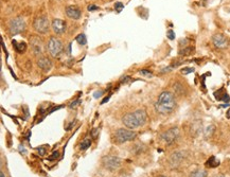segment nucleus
I'll return each mask as SVG.
<instances>
[{
  "instance_id": "nucleus-31",
  "label": "nucleus",
  "mask_w": 230,
  "mask_h": 177,
  "mask_svg": "<svg viewBox=\"0 0 230 177\" xmlns=\"http://www.w3.org/2000/svg\"><path fill=\"white\" fill-rule=\"evenodd\" d=\"M103 94V91H97V92H94V98H98V97H101V95Z\"/></svg>"
},
{
  "instance_id": "nucleus-27",
  "label": "nucleus",
  "mask_w": 230,
  "mask_h": 177,
  "mask_svg": "<svg viewBox=\"0 0 230 177\" xmlns=\"http://www.w3.org/2000/svg\"><path fill=\"white\" fill-rule=\"evenodd\" d=\"M140 74L145 75V77H152V73L148 70H140Z\"/></svg>"
},
{
  "instance_id": "nucleus-6",
  "label": "nucleus",
  "mask_w": 230,
  "mask_h": 177,
  "mask_svg": "<svg viewBox=\"0 0 230 177\" xmlns=\"http://www.w3.org/2000/svg\"><path fill=\"white\" fill-rule=\"evenodd\" d=\"M24 29H26V21H24V19L21 17L14 18L9 24V31H10V34L12 36L17 35L19 33L24 32Z\"/></svg>"
},
{
  "instance_id": "nucleus-8",
  "label": "nucleus",
  "mask_w": 230,
  "mask_h": 177,
  "mask_svg": "<svg viewBox=\"0 0 230 177\" xmlns=\"http://www.w3.org/2000/svg\"><path fill=\"white\" fill-rule=\"evenodd\" d=\"M179 137V130L177 127H172L170 130L163 131L160 135V139L163 141L165 144H172L175 142Z\"/></svg>"
},
{
  "instance_id": "nucleus-21",
  "label": "nucleus",
  "mask_w": 230,
  "mask_h": 177,
  "mask_svg": "<svg viewBox=\"0 0 230 177\" xmlns=\"http://www.w3.org/2000/svg\"><path fill=\"white\" fill-rule=\"evenodd\" d=\"M173 88H174V90H175L176 94H184V87H182L180 84L179 83H176V84H174V86H173Z\"/></svg>"
},
{
  "instance_id": "nucleus-3",
  "label": "nucleus",
  "mask_w": 230,
  "mask_h": 177,
  "mask_svg": "<svg viewBox=\"0 0 230 177\" xmlns=\"http://www.w3.org/2000/svg\"><path fill=\"white\" fill-rule=\"evenodd\" d=\"M137 137V133L130 128H120L114 134V139L117 143H124L134 140Z\"/></svg>"
},
{
  "instance_id": "nucleus-23",
  "label": "nucleus",
  "mask_w": 230,
  "mask_h": 177,
  "mask_svg": "<svg viewBox=\"0 0 230 177\" xmlns=\"http://www.w3.org/2000/svg\"><path fill=\"white\" fill-rule=\"evenodd\" d=\"M80 104H81V100H75V101H73V102H72V103H70L69 104V108H75V107H77V106L78 105H80Z\"/></svg>"
},
{
  "instance_id": "nucleus-25",
  "label": "nucleus",
  "mask_w": 230,
  "mask_h": 177,
  "mask_svg": "<svg viewBox=\"0 0 230 177\" xmlns=\"http://www.w3.org/2000/svg\"><path fill=\"white\" fill-rule=\"evenodd\" d=\"M37 151H38L39 155L44 156L45 154H46V152H47V148H46V147H40V148H37Z\"/></svg>"
},
{
  "instance_id": "nucleus-13",
  "label": "nucleus",
  "mask_w": 230,
  "mask_h": 177,
  "mask_svg": "<svg viewBox=\"0 0 230 177\" xmlns=\"http://www.w3.org/2000/svg\"><path fill=\"white\" fill-rule=\"evenodd\" d=\"M37 65H38L39 68L43 70V71L48 72L52 68V62L48 57H41V58H39V60H38Z\"/></svg>"
},
{
  "instance_id": "nucleus-22",
  "label": "nucleus",
  "mask_w": 230,
  "mask_h": 177,
  "mask_svg": "<svg viewBox=\"0 0 230 177\" xmlns=\"http://www.w3.org/2000/svg\"><path fill=\"white\" fill-rule=\"evenodd\" d=\"M123 8H124V4L121 3V2H116V3H115V9H116V11L118 13L121 12V11L123 10Z\"/></svg>"
},
{
  "instance_id": "nucleus-20",
  "label": "nucleus",
  "mask_w": 230,
  "mask_h": 177,
  "mask_svg": "<svg viewBox=\"0 0 230 177\" xmlns=\"http://www.w3.org/2000/svg\"><path fill=\"white\" fill-rule=\"evenodd\" d=\"M77 41H78V45H82V46H84V45H86L87 44V38H86V36L85 34H80V35H78L77 36Z\"/></svg>"
},
{
  "instance_id": "nucleus-5",
  "label": "nucleus",
  "mask_w": 230,
  "mask_h": 177,
  "mask_svg": "<svg viewBox=\"0 0 230 177\" xmlns=\"http://www.w3.org/2000/svg\"><path fill=\"white\" fill-rule=\"evenodd\" d=\"M33 28L39 34H46L49 31L50 21L47 16H39V17L34 19L33 22Z\"/></svg>"
},
{
  "instance_id": "nucleus-29",
  "label": "nucleus",
  "mask_w": 230,
  "mask_h": 177,
  "mask_svg": "<svg viewBox=\"0 0 230 177\" xmlns=\"http://www.w3.org/2000/svg\"><path fill=\"white\" fill-rule=\"evenodd\" d=\"M213 131H214V126L213 125H211V126H209L208 128H207V133H206V136L208 137V135H210V134H212L213 133Z\"/></svg>"
},
{
  "instance_id": "nucleus-19",
  "label": "nucleus",
  "mask_w": 230,
  "mask_h": 177,
  "mask_svg": "<svg viewBox=\"0 0 230 177\" xmlns=\"http://www.w3.org/2000/svg\"><path fill=\"white\" fill-rule=\"evenodd\" d=\"M91 145V139L90 138H85L81 143V150L85 151L87 148H89Z\"/></svg>"
},
{
  "instance_id": "nucleus-34",
  "label": "nucleus",
  "mask_w": 230,
  "mask_h": 177,
  "mask_svg": "<svg viewBox=\"0 0 230 177\" xmlns=\"http://www.w3.org/2000/svg\"><path fill=\"white\" fill-rule=\"evenodd\" d=\"M217 177H225L224 175H218V176H217Z\"/></svg>"
},
{
  "instance_id": "nucleus-4",
  "label": "nucleus",
  "mask_w": 230,
  "mask_h": 177,
  "mask_svg": "<svg viewBox=\"0 0 230 177\" xmlns=\"http://www.w3.org/2000/svg\"><path fill=\"white\" fill-rule=\"evenodd\" d=\"M47 50L52 57H57L63 52V44L56 37H51L49 39L48 45H47Z\"/></svg>"
},
{
  "instance_id": "nucleus-30",
  "label": "nucleus",
  "mask_w": 230,
  "mask_h": 177,
  "mask_svg": "<svg viewBox=\"0 0 230 177\" xmlns=\"http://www.w3.org/2000/svg\"><path fill=\"white\" fill-rule=\"evenodd\" d=\"M100 8L99 7H97V5H89L88 7V11H96V10H99Z\"/></svg>"
},
{
  "instance_id": "nucleus-12",
  "label": "nucleus",
  "mask_w": 230,
  "mask_h": 177,
  "mask_svg": "<svg viewBox=\"0 0 230 177\" xmlns=\"http://www.w3.org/2000/svg\"><path fill=\"white\" fill-rule=\"evenodd\" d=\"M30 43H31V47H32L33 52H34L36 55L40 54V53L43 52V43H41V40L38 37L33 36V37L30 39Z\"/></svg>"
},
{
  "instance_id": "nucleus-9",
  "label": "nucleus",
  "mask_w": 230,
  "mask_h": 177,
  "mask_svg": "<svg viewBox=\"0 0 230 177\" xmlns=\"http://www.w3.org/2000/svg\"><path fill=\"white\" fill-rule=\"evenodd\" d=\"M212 41H213V45H214L217 48H218V49H225V48L228 47V45H229L228 37L224 34H221V33H217V34L213 35Z\"/></svg>"
},
{
  "instance_id": "nucleus-14",
  "label": "nucleus",
  "mask_w": 230,
  "mask_h": 177,
  "mask_svg": "<svg viewBox=\"0 0 230 177\" xmlns=\"http://www.w3.org/2000/svg\"><path fill=\"white\" fill-rule=\"evenodd\" d=\"M182 159H184V154H182L181 152H176V153H174L173 155L171 156L170 162L173 167H178L179 164L182 161Z\"/></svg>"
},
{
  "instance_id": "nucleus-26",
  "label": "nucleus",
  "mask_w": 230,
  "mask_h": 177,
  "mask_svg": "<svg viewBox=\"0 0 230 177\" xmlns=\"http://www.w3.org/2000/svg\"><path fill=\"white\" fill-rule=\"evenodd\" d=\"M181 72L184 74H188V73H191V72H194V68H184L181 70Z\"/></svg>"
},
{
  "instance_id": "nucleus-33",
  "label": "nucleus",
  "mask_w": 230,
  "mask_h": 177,
  "mask_svg": "<svg viewBox=\"0 0 230 177\" xmlns=\"http://www.w3.org/2000/svg\"><path fill=\"white\" fill-rule=\"evenodd\" d=\"M1 177H4V173H3V171H1Z\"/></svg>"
},
{
  "instance_id": "nucleus-10",
  "label": "nucleus",
  "mask_w": 230,
  "mask_h": 177,
  "mask_svg": "<svg viewBox=\"0 0 230 177\" xmlns=\"http://www.w3.org/2000/svg\"><path fill=\"white\" fill-rule=\"evenodd\" d=\"M51 28L53 30V32L56 33V34H63L66 31V22L62 19L55 18L53 19L51 22Z\"/></svg>"
},
{
  "instance_id": "nucleus-35",
  "label": "nucleus",
  "mask_w": 230,
  "mask_h": 177,
  "mask_svg": "<svg viewBox=\"0 0 230 177\" xmlns=\"http://www.w3.org/2000/svg\"><path fill=\"white\" fill-rule=\"evenodd\" d=\"M160 177H165V176H160Z\"/></svg>"
},
{
  "instance_id": "nucleus-1",
  "label": "nucleus",
  "mask_w": 230,
  "mask_h": 177,
  "mask_svg": "<svg viewBox=\"0 0 230 177\" xmlns=\"http://www.w3.org/2000/svg\"><path fill=\"white\" fill-rule=\"evenodd\" d=\"M176 107L175 95L170 91H163L159 94L155 103V109L160 115H170Z\"/></svg>"
},
{
  "instance_id": "nucleus-18",
  "label": "nucleus",
  "mask_w": 230,
  "mask_h": 177,
  "mask_svg": "<svg viewBox=\"0 0 230 177\" xmlns=\"http://www.w3.org/2000/svg\"><path fill=\"white\" fill-rule=\"evenodd\" d=\"M190 177H207V171L205 170H196L191 173Z\"/></svg>"
},
{
  "instance_id": "nucleus-15",
  "label": "nucleus",
  "mask_w": 230,
  "mask_h": 177,
  "mask_svg": "<svg viewBox=\"0 0 230 177\" xmlns=\"http://www.w3.org/2000/svg\"><path fill=\"white\" fill-rule=\"evenodd\" d=\"M214 95H215V98H217V100L218 101H224V102H227V103L230 101L229 95L224 91V88H222L218 91L214 92Z\"/></svg>"
},
{
  "instance_id": "nucleus-11",
  "label": "nucleus",
  "mask_w": 230,
  "mask_h": 177,
  "mask_svg": "<svg viewBox=\"0 0 230 177\" xmlns=\"http://www.w3.org/2000/svg\"><path fill=\"white\" fill-rule=\"evenodd\" d=\"M66 15L70 19L77 20V19L81 17V10L78 7H75V5H70V7L66 8Z\"/></svg>"
},
{
  "instance_id": "nucleus-17",
  "label": "nucleus",
  "mask_w": 230,
  "mask_h": 177,
  "mask_svg": "<svg viewBox=\"0 0 230 177\" xmlns=\"http://www.w3.org/2000/svg\"><path fill=\"white\" fill-rule=\"evenodd\" d=\"M218 164H220V160H217L215 156H211L206 161V167L208 168H217Z\"/></svg>"
},
{
  "instance_id": "nucleus-7",
  "label": "nucleus",
  "mask_w": 230,
  "mask_h": 177,
  "mask_svg": "<svg viewBox=\"0 0 230 177\" xmlns=\"http://www.w3.org/2000/svg\"><path fill=\"white\" fill-rule=\"evenodd\" d=\"M102 164L108 171H116L121 167V159L118 156H105L102 158Z\"/></svg>"
},
{
  "instance_id": "nucleus-16",
  "label": "nucleus",
  "mask_w": 230,
  "mask_h": 177,
  "mask_svg": "<svg viewBox=\"0 0 230 177\" xmlns=\"http://www.w3.org/2000/svg\"><path fill=\"white\" fill-rule=\"evenodd\" d=\"M12 44L15 50L18 53H24L27 49V44L24 41H17V40H12Z\"/></svg>"
},
{
  "instance_id": "nucleus-32",
  "label": "nucleus",
  "mask_w": 230,
  "mask_h": 177,
  "mask_svg": "<svg viewBox=\"0 0 230 177\" xmlns=\"http://www.w3.org/2000/svg\"><path fill=\"white\" fill-rule=\"evenodd\" d=\"M227 118H230V109L227 111Z\"/></svg>"
},
{
  "instance_id": "nucleus-24",
  "label": "nucleus",
  "mask_w": 230,
  "mask_h": 177,
  "mask_svg": "<svg viewBox=\"0 0 230 177\" xmlns=\"http://www.w3.org/2000/svg\"><path fill=\"white\" fill-rule=\"evenodd\" d=\"M167 36H168V38L171 39V40L175 39V33H174V31H173V30H169V31H168Z\"/></svg>"
},
{
  "instance_id": "nucleus-28",
  "label": "nucleus",
  "mask_w": 230,
  "mask_h": 177,
  "mask_svg": "<svg viewBox=\"0 0 230 177\" xmlns=\"http://www.w3.org/2000/svg\"><path fill=\"white\" fill-rule=\"evenodd\" d=\"M58 156H60V153H58V152H54V153H53L52 155L49 157V160H55V159H57Z\"/></svg>"
},
{
  "instance_id": "nucleus-2",
  "label": "nucleus",
  "mask_w": 230,
  "mask_h": 177,
  "mask_svg": "<svg viewBox=\"0 0 230 177\" xmlns=\"http://www.w3.org/2000/svg\"><path fill=\"white\" fill-rule=\"evenodd\" d=\"M147 119V114L145 108H139L133 112H128L123 116L122 123L130 130H135L137 127L144 125Z\"/></svg>"
}]
</instances>
